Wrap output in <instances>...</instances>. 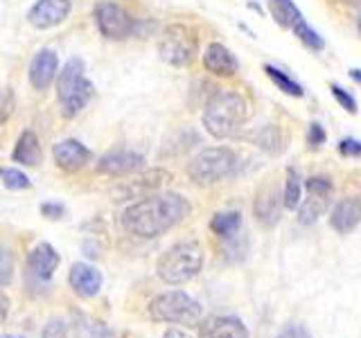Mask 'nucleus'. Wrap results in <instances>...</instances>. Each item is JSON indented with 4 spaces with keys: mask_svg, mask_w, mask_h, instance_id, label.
Instances as JSON below:
<instances>
[{
    "mask_svg": "<svg viewBox=\"0 0 361 338\" xmlns=\"http://www.w3.org/2000/svg\"><path fill=\"white\" fill-rule=\"evenodd\" d=\"M192 212L190 201L178 192H154L122 212L120 223L129 234L154 239L176 228Z\"/></svg>",
    "mask_w": 361,
    "mask_h": 338,
    "instance_id": "nucleus-1",
    "label": "nucleus"
},
{
    "mask_svg": "<svg viewBox=\"0 0 361 338\" xmlns=\"http://www.w3.org/2000/svg\"><path fill=\"white\" fill-rule=\"evenodd\" d=\"M248 118V101L235 90H214L203 106V127L217 140L233 138Z\"/></svg>",
    "mask_w": 361,
    "mask_h": 338,
    "instance_id": "nucleus-2",
    "label": "nucleus"
},
{
    "mask_svg": "<svg viewBox=\"0 0 361 338\" xmlns=\"http://www.w3.org/2000/svg\"><path fill=\"white\" fill-rule=\"evenodd\" d=\"M95 95V86L88 82L86 65L79 56L68 59L61 73H56V99L61 104L63 118H77L82 113L88 101Z\"/></svg>",
    "mask_w": 361,
    "mask_h": 338,
    "instance_id": "nucleus-3",
    "label": "nucleus"
},
{
    "mask_svg": "<svg viewBox=\"0 0 361 338\" xmlns=\"http://www.w3.org/2000/svg\"><path fill=\"white\" fill-rule=\"evenodd\" d=\"M203 259H206V255H203V248L199 242H178L161 255L156 264V275L169 287L185 284V282L195 280L201 273Z\"/></svg>",
    "mask_w": 361,
    "mask_h": 338,
    "instance_id": "nucleus-4",
    "label": "nucleus"
},
{
    "mask_svg": "<svg viewBox=\"0 0 361 338\" xmlns=\"http://www.w3.org/2000/svg\"><path fill=\"white\" fill-rule=\"evenodd\" d=\"M237 169H240V156L233 149H228V146H208L190 161L188 176L195 185L210 187L235 176Z\"/></svg>",
    "mask_w": 361,
    "mask_h": 338,
    "instance_id": "nucleus-5",
    "label": "nucleus"
},
{
    "mask_svg": "<svg viewBox=\"0 0 361 338\" xmlns=\"http://www.w3.org/2000/svg\"><path fill=\"white\" fill-rule=\"evenodd\" d=\"M149 318L156 323L169 325H197L201 323L203 307L197 298H192L185 291H165L158 293L149 302Z\"/></svg>",
    "mask_w": 361,
    "mask_h": 338,
    "instance_id": "nucleus-6",
    "label": "nucleus"
},
{
    "mask_svg": "<svg viewBox=\"0 0 361 338\" xmlns=\"http://www.w3.org/2000/svg\"><path fill=\"white\" fill-rule=\"evenodd\" d=\"M197 34L188 25H167L158 39V54L174 68H185L197 59Z\"/></svg>",
    "mask_w": 361,
    "mask_h": 338,
    "instance_id": "nucleus-7",
    "label": "nucleus"
},
{
    "mask_svg": "<svg viewBox=\"0 0 361 338\" xmlns=\"http://www.w3.org/2000/svg\"><path fill=\"white\" fill-rule=\"evenodd\" d=\"M93 18L99 34L109 41H122L135 37V27H138V18H133L122 5L111 3V0H102L93 9Z\"/></svg>",
    "mask_w": 361,
    "mask_h": 338,
    "instance_id": "nucleus-8",
    "label": "nucleus"
},
{
    "mask_svg": "<svg viewBox=\"0 0 361 338\" xmlns=\"http://www.w3.org/2000/svg\"><path fill=\"white\" fill-rule=\"evenodd\" d=\"M302 189L307 192V199H302L298 206V221L302 225H312L330 208L334 185L327 176H310L302 180Z\"/></svg>",
    "mask_w": 361,
    "mask_h": 338,
    "instance_id": "nucleus-9",
    "label": "nucleus"
},
{
    "mask_svg": "<svg viewBox=\"0 0 361 338\" xmlns=\"http://www.w3.org/2000/svg\"><path fill=\"white\" fill-rule=\"evenodd\" d=\"M169 178H172V174L165 172V169H142V172H138V176L124 180L111 194L116 196V201H140L154 194L158 187H163Z\"/></svg>",
    "mask_w": 361,
    "mask_h": 338,
    "instance_id": "nucleus-10",
    "label": "nucleus"
},
{
    "mask_svg": "<svg viewBox=\"0 0 361 338\" xmlns=\"http://www.w3.org/2000/svg\"><path fill=\"white\" fill-rule=\"evenodd\" d=\"M285 203H282V189L276 183H264L257 189L253 199V217L264 228H274L278 225Z\"/></svg>",
    "mask_w": 361,
    "mask_h": 338,
    "instance_id": "nucleus-11",
    "label": "nucleus"
},
{
    "mask_svg": "<svg viewBox=\"0 0 361 338\" xmlns=\"http://www.w3.org/2000/svg\"><path fill=\"white\" fill-rule=\"evenodd\" d=\"M73 3L71 0H37L27 11V20L37 30H52L71 16Z\"/></svg>",
    "mask_w": 361,
    "mask_h": 338,
    "instance_id": "nucleus-12",
    "label": "nucleus"
},
{
    "mask_svg": "<svg viewBox=\"0 0 361 338\" xmlns=\"http://www.w3.org/2000/svg\"><path fill=\"white\" fill-rule=\"evenodd\" d=\"M145 169V158L135 151L129 149H120V151H109L106 156L99 158L97 163V172L106 174V176H129V174H138Z\"/></svg>",
    "mask_w": 361,
    "mask_h": 338,
    "instance_id": "nucleus-13",
    "label": "nucleus"
},
{
    "mask_svg": "<svg viewBox=\"0 0 361 338\" xmlns=\"http://www.w3.org/2000/svg\"><path fill=\"white\" fill-rule=\"evenodd\" d=\"M52 158H54L56 167L63 169L66 174H77L88 165L90 151L79 140L66 138V140H59L52 146Z\"/></svg>",
    "mask_w": 361,
    "mask_h": 338,
    "instance_id": "nucleus-14",
    "label": "nucleus"
},
{
    "mask_svg": "<svg viewBox=\"0 0 361 338\" xmlns=\"http://www.w3.org/2000/svg\"><path fill=\"white\" fill-rule=\"evenodd\" d=\"M59 253L54 251V246L48 242L37 244L27 255V273L39 280V282H48L52 280L54 270L59 268Z\"/></svg>",
    "mask_w": 361,
    "mask_h": 338,
    "instance_id": "nucleus-15",
    "label": "nucleus"
},
{
    "mask_svg": "<svg viewBox=\"0 0 361 338\" xmlns=\"http://www.w3.org/2000/svg\"><path fill=\"white\" fill-rule=\"evenodd\" d=\"M102 282H104V277H102L99 270L86 262L73 264L71 273H68V284L79 298H95L102 291Z\"/></svg>",
    "mask_w": 361,
    "mask_h": 338,
    "instance_id": "nucleus-16",
    "label": "nucleus"
},
{
    "mask_svg": "<svg viewBox=\"0 0 361 338\" xmlns=\"http://www.w3.org/2000/svg\"><path fill=\"white\" fill-rule=\"evenodd\" d=\"M56 73H59V56H56L54 50L45 48L39 54H34L27 70V79L37 90H45L56 79Z\"/></svg>",
    "mask_w": 361,
    "mask_h": 338,
    "instance_id": "nucleus-17",
    "label": "nucleus"
},
{
    "mask_svg": "<svg viewBox=\"0 0 361 338\" xmlns=\"http://www.w3.org/2000/svg\"><path fill=\"white\" fill-rule=\"evenodd\" d=\"M199 338H248V330L235 315H210L199 325Z\"/></svg>",
    "mask_w": 361,
    "mask_h": 338,
    "instance_id": "nucleus-18",
    "label": "nucleus"
},
{
    "mask_svg": "<svg viewBox=\"0 0 361 338\" xmlns=\"http://www.w3.org/2000/svg\"><path fill=\"white\" fill-rule=\"evenodd\" d=\"M361 223V196H345L334 206L330 214V225L338 234L353 232Z\"/></svg>",
    "mask_w": 361,
    "mask_h": 338,
    "instance_id": "nucleus-19",
    "label": "nucleus"
},
{
    "mask_svg": "<svg viewBox=\"0 0 361 338\" xmlns=\"http://www.w3.org/2000/svg\"><path fill=\"white\" fill-rule=\"evenodd\" d=\"M203 68L210 73V75H217V77H233L237 73V63L235 54L226 48L224 43H210L206 52H203Z\"/></svg>",
    "mask_w": 361,
    "mask_h": 338,
    "instance_id": "nucleus-20",
    "label": "nucleus"
},
{
    "mask_svg": "<svg viewBox=\"0 0 361 338\" xmlns=\"http://www.w3.org/2000/svg\"><path fill=\"white\" fill-rule=\"evenodd\" d=\"M11 161L23 165V167H39L43 161V149L39 142V135L32 129H25L20 133V138L14 146V154H11Z\"/></svg>",
    "mask_w": 361,
    "mask_h": 338,
    "instance_id": "nucleus-21",
    "label": "nucleus"
},
{
    "mask_svg": "<svg viewBox=\"0 0 361 338\" xmlns=\"http://www.w3.org/2000/svg\"><path fill=\"white\" fill-rule=\"evenodd\" d=\"M251 140L269 156H280L287 149V133L282 131V127H278V124H267V127L257 129L251 135Z\"/></svg>",
    "mask_w": 361,
    "mask_h": 338,
    "instance_id": "nucleus-22",
    "label": "nucleus"
},
{
    "mask_svg": "<svg viewBox=\"0 0 361 338\" xmlns=\"http://www.w3.org/2000/svg\"><path fill=\"white\" fill-rule=\"evenodd\" d=\"M242 228V214L237 210H226V212H217L210 219V230L219 237V239L231 242L237 237Z\"/></svg>",
    "mask_w": 361,
    "mask_h": 338,
    "instance_id": "nucleus-23",
    "label": "nucleus"
},
{
    "mask_svg": "<svg viewBox=\"0 0 361 338\" xmlns=\"http://www.w3.org/2000/svg\"><path fill=\"white\" fill-rule=\"evenodd\" d=\"M267 9L271 18L285 30H291L298 20H302L300 9L296 7L293 0H267Z\"/></svg>",
    "mask_w": 361,
    "mask_h": 338,
    "instance_id": "nucleus-24",
    "label": "nucleus"
},
{
    "mask_svg": "<svg viewBox=\"0 0 361 338\" xmlns=\"http://www.w3.org/2000/svg\"><path fill=\"white\" fill-rule=\"evenodd\" d=\"M302 201V178L298 174V169L289 167L287 178H285V189H282V203L287 210H298Z\"/></svg>",
    "mask_w": 361,
    "mask_h": 338,
    "instance_id": "nucleus-25",
    "label": "nucleus"
},
{
    "mask_svg": "<svg viewBox=\"0 0 361 338\" xmlns=\"http://www.w3.org/2000/svg\"><path fill=\"white\" fill-rule=\"evenodd\" d=\"M264 73H267V77H269L271 82H274L285 95H291V97H302V95H305L302 86H300L293 77H289V73L280 70V68L271 65V63L264 65Z\"/></svg>",
    "mask_w": 361,
    "mask_h": 338,
    "instance_id": "nucleus-26",
    "label": "nucleus"
},
{
    "mask_svg": "<svg viewBox=\"0 0 361 338\" xmlns=\"http://www.w3.org/2000/svg\"><path fill=\"white\" fill-rule=\"evenodd\" d=\"M291 30H293V34H296L298 41L305 45V48H310V50H314V52H319V50H323V48H325L323 37H321V34L310 25L307 20H298L296 25H293Z\"/></svg>",
    "mask_w": 361,
    "mask_h": 338,
    "instance_id": "nucleus-27",
    "label": "nucleus"
},
{
    "mask_svg": "<svg viewBox=\"0 0 361 338\" xmlns=\"http://www.w3.org/2000/svg\"><path fill=\"white\" fill-rule=\"evenodd\" d=\"M14 277V253L0 244V287H7Z\"/></svg>",
    "mask_w": 361,
    "mask_h": 338,
    "instance_id": "nucleus-28",
    "label": "nucleus"
},
{
    "mask_svg": "<svg viewBox=\"0 0 361 338\" xmlns=\"http://www.w3.org/2000/svg\"><path fill=\"white\" fill-rule=\"evenodd\" d=\"M0 178H3V185L7 189H27L32 187V180L20 172V169H3L0 172Z\"/></svg>",
    "mask_w": 361,
    "mask_h": 338,
    "instance_id": "nucleus-29",
    "label": "nucleus"
},
{
    "mask_svg": "<svg viewBox=\"0 0 361 338\" xmlns=\"http://www.w3.org/2000/svg\"><path fill=\"white\" fill-rule=\"evenodd\" d=\"M330 93H332V97L336 99V104L341 106V108H345L350 115H355L357 113V99L348 93V90L343 88V86H338V84H330Z\"/></svg>",
    "mask_w": 361,
    "mask_h": 338,
    "instance_id": "nucleus-30",
    "label": "nucleus"
},
{
    "mask_svg": "<svg viewBox=\"0 0 361 338\" xmlns=\"http://www.w3.org/2000/svg\"><path fill=\"white\" fill-rule=\"evenodd\" d=\"M14 113V93L11 88H0V124L7 122Z\"/></svg>",
    "mask_w": 361,
    "mask_h": 338,
    "instance_id": "nucleus-31",
    "label": "nucleus"
},
{
    "mask_svg": "<svg viewBox=\"0 0 361 338\" xmlns=\"http://www.w3.org/2000/svg\"><path fill=\"white\" fill-rule=\"evenodd\" d=\"M325 140H327V133L323 129V124L312 122L307 127V144L312 146V149H319L321 144H325Z\"/></svg>",
    "mask_w": 361,
    "mask_h": 338,
    "instance_id": "nucleus-32",
    "label": "nucleus"
},
{
    "mask_svg": "<svg viewBox=\"0 0 361 338\" xmlns=\"http://www.w3.org/2000/svg\"><path fill=\"white\" fill-rule=\"evenodd\" d=\"M338 154L345 158H361V140L355 138H343L338 142Z\"/></svg>",
    "mask_w": 361,
    "mask_h": 338,
    "instance_id": "nucleus-33",
    "label": "nucleus"
},
{
    "mask_svg": "<svg viewBox=\"0 0 361 338\" xmlns=\"http://www.w3.org/2000/svg\"><path fill=\"white\" fill-rule=\"evenodd\" d=\"M41 214L45 219H52V221H59L63 214H66V208L63 203H56V201H48V203H41Z\"/></svg>",
    "mask_w": 361,
    "mask_h": 338,
    "instance_id": "nucleus-34",
    "label": "nucleus"
},
{
    "mask_svg": "<svg viewBox=\"0 0 361 338\" xmlns=\"http://www.w3.org/2000/svg\"><path fill=\"white\" fill-rule=\"evenodd\" d=\"M68 336V325L61 318H54L48 323V327L43 330V338H66Z\"/></svg>",
    "mask_w": 361,
    "mask_h": 338,
    "instance_id": "nucleus-35",
    "label": "nucleus"
},
{
    "mask_svg": "<svg viewBox=\"0 0 361 338\" xmlns=\"http://www.w3.org/2000/svg\"><path fill=\"white\" fill-rule=\"evenodd\" d=\"M276 338H312V334H310L307 330H305L302 325H296V323H293V325H287L285 330H282Z\"/></svg>",
    "mask_w": 361,
    "mask_h": 338,
    "instance_id": "nucleus-36",
    "label": "nucleus"
},
{
    "mask_svg": "<svg viewBox=\"0 0 361 338\" xmlns=\"http://www.w3.org/2000/svg\"><path fill=\"white\" fill-rule=\"evenodd\" d=\"M7 315H9V298H7V296H3V293H0V327L5 325Z\"/></svg>",
    "mask_w": 361,
    "mask_h": 338,
    "instance_id": "nucleus-37",
    "label": "nucleus"
},
{
    "mask_svg": "<svg viewBox=\"0 0 361 338\" xmlns=\"http://www.w3.org/2000/svg\"><path fill=\"white\" fill-rule=\"evenodd\" d=\"M163 338H192V334H188V332H183V330H167L165 334H163Z\"/></svg>",
    "mask_w": 361,
    "mask_h": 338,
    "instance_id": "nucleus-38",
    "label": "nucleus"
},
{
    "mask_svg": "<svg viewBox=\"0 0 361 338\" xmlns=\"http://www.w3.org/2000/svg\"><path fill=\"white\" fill-rule=\"evenodd\" d=\"M348 75H350V79H353V82H357L361 86V68H350Z\"/></svg>",
    "mask_w": 361,
    "mask_h": 338,
    "instance_id": "nucleus-39",
    "label": "nucleus"
},
{
    "mask_svg": "<svg viewBox=\"0 0 361 338\" xmlns=\"http://www.w3.org/2000/svg\"><path fill=\"white\" fill-rule=\"evenodd\" d=\"M0 338H25V336H18V334H3Z\"/></svg>",
    "mask_w": 361,
    "mask_h": 338,
    "instance_id": "nucleus-40",
    "label": "nucleus"
},
{
    "mask_svg": "<svg viewBox=\"0 0 361 338\" xmlns=\"http://www.w3.org/2000/svg\"><path fill=\"white\" fill-rule=\"evenodd\" d=\"M357 30L361 32V11H359V16H357Z\"/></svg>",
    "mask_w": 361,
    "mask_h": 338,
    "instance_id": "nucleus-41",
    "label": "nucleus"
}]
</instances>
